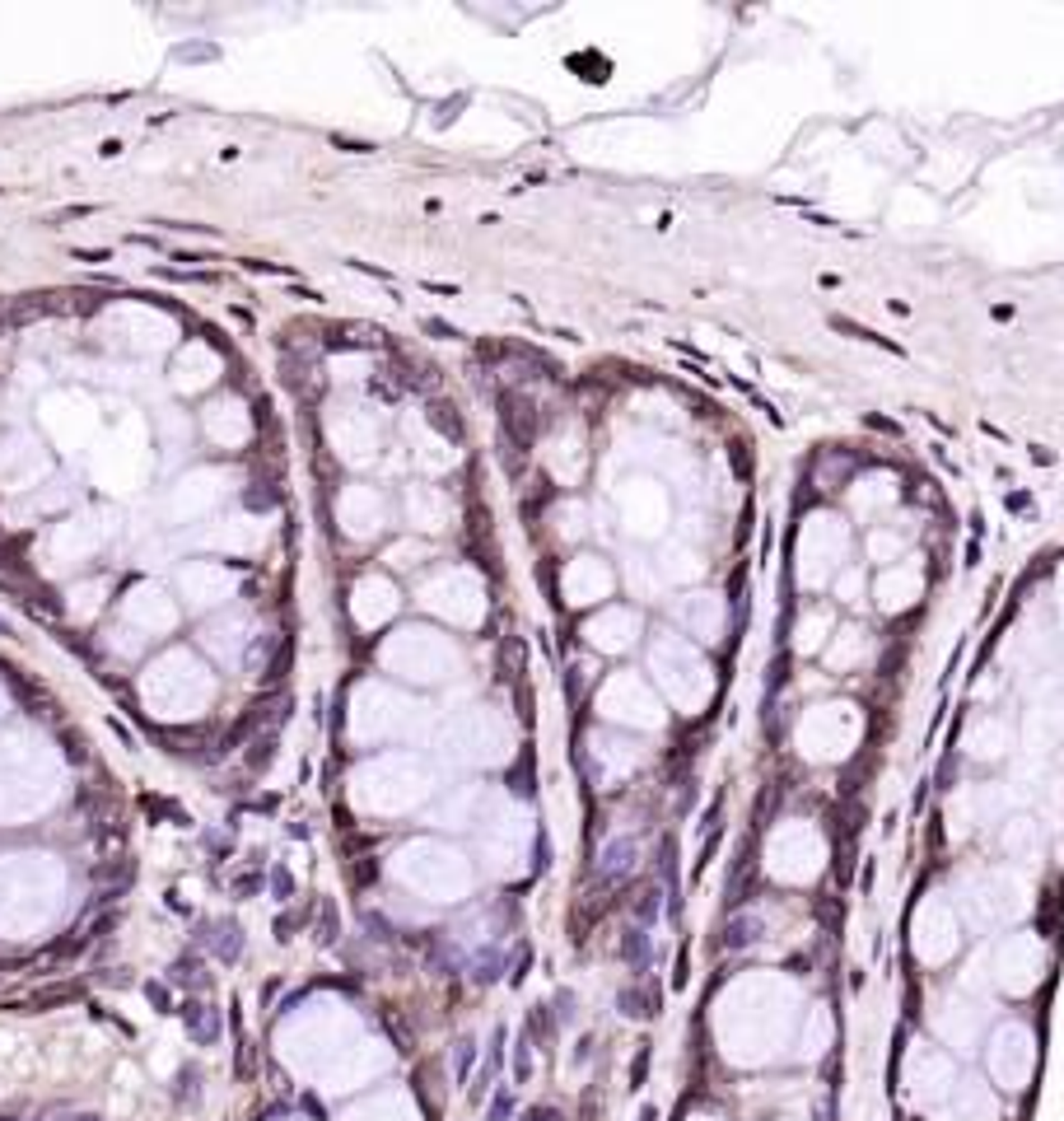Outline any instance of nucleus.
Masks as SVG:
<instances>
[{
  "label": "nucleus",
  "mask_w": 1064,
  "mask_h": 1121,
  "mask_svg": "<svg viewBox=\"0 0 1064 1121\" xmlns=\"http://www.w3.org/2000/svg\"><path fill=\"white\" fill-rule=\"evenodd\" d=\"M38 1121H57V1117H38Z\"/></svg>",
  "instance_id": "11"
},
{
  "label": "nucleus",
  "mask_w": 1064,
  "mask_h": 1121,
  "mask_svg": "<svg viewBox=\"0 0 1064 1121\" xmlns=\"http://www.w3.org/2000/svg\"><path fill=\"white\" fill-rule=\"evenodd\" d=\"M66 1121H103V1117H93V1112H84V1117H66Z\"/></svg>",
  "instance_id": "8"
},
{
  "label": "nucleus",
  "mask_w": 1064,
  "mask_h": 1121,
  "mask_svg": "<svg viewBox=\"0 0 1064 1121\" xmlns=\"http://www.w3.org/2000/svg\"><path fill=\"white\" fill-rule=\"evenodd\" d=\"M0 1121H19V1117H0Z\"/></svg>",
  "instance_id": "10"
},
{
  "label": "nucleus",
  "mask_w": 1064,
  "mask_h": 1121,
  "mask_svg": "<svg viewBox=\"0 0 1064 1121\" xmlns=\"http://www.w3.org/2000/svg\"><path fill=\"white\" fill-rule=\"evenodd\" d=\"M430 426L444 435V439H462V420L448 402H430Z\"/></svg>",
  "instance_id": "4"
},
{
  "label": "nucleus",
  "mask_w": 1064,
  "mask_h": 1121,
  "mask_svg": "<svg viewBox=\"0 0 1064 1121\" xmlns=\"http://www.w3.org/2000/svg\"><path fill=\"white\" fill-rule=\"evenodd\" d=\"M201 940L215 944V958H220V963H233V958L243 953V930H239V925H229V921L210 925V934H201Z\"/></svg>",
  "instance_id": "2"
},
{
  "label": "nucleus",
  "mask_w": 1064,
  "mask_h": 1121,
  "mask_svg": "<svg viewBox=\"0 0 1064 1121\" xmlns=\"http://www.w3.org/2000/svg\"><path fill=\"white\" fill-rule=\"evenodd\" d=\"M182 1023H187V1033H192L197 1042H215L220 1037V1014L210 1010V1004H192V1000H187L182 1004Z\"/></svg>",
  "instance_id": "1"
},
{
  "label": "nucleus",
  "mask_w": 1064,
  "mask_h": 1121,
  "mask_svg": "<svg viewBox=\"0 0 1064 1121\" xmlns=\"http://www.w3.org/2000/svg\"><path fill=\"white\" fill-rule=\"evenodd\" d=\"M490 1121H509V1093L505 1089L495 1093V1103H490Z\"/></svg>",
  "instance_id": "5"
},
{
  "label": "nucleus",
  "mask_w": 1064,
  "mask_h": 1121,
  "mask_svg": "<svg viewBox=\"0 0 1064 1121\" xmlns=\"http://www.w3.org/2000/svg\"><path fill=\"white\" fill-rule=\"evenodd\" d=\"M630 860H635V846H630V841H611V846L602 851V874H607V878L626 874V869H630Z\"/></svg>",
  "instance_id": "3"
},
{
  "label": "nucleus",
  "mask_w": 1064,
  "mask_h": 1121,
  "mask_svg": "<svg viewBox=\"0 0 1064 1121\" xmlns=\"http://www.w3.org/2000/svg\"><path fill=\"white\" fill-rule=\"evenodd\" d=\"M0 636H10V626H5V622H0Z\"/></svg>",
  "instance_id": "9"
},
{
  "label": "nucleus",
  "mask_w": 1064,
  "mask_h": 1121,
  "mask_svg": "<svg viewBox=\"0 0 1064 1121\" xmlns=\"http://www.w3.org/2000/svg\"><path fill=\"white\" fill-rule=\"evenodd\" d=\"M10 332V313H5V304H0V337Z\"/></svg>",
  "instance_id": "7"
},
{
  "label": "nucleus",
  "mask_w": 1064,
  "mask_h": 1121,
  "mask_svg": "<svg viewBox=\"0 0 1064 1121\" xmlns=\"http://www.w3.org/2000/svg\"><path fill=\"white\" fill-rule=\"evenodd\" d=\"M425 327H430V332H435V337H458V327H448L444 318H430V322H425Z\"/></svg>",
  "instance_id": "6"
}]
</instances>
